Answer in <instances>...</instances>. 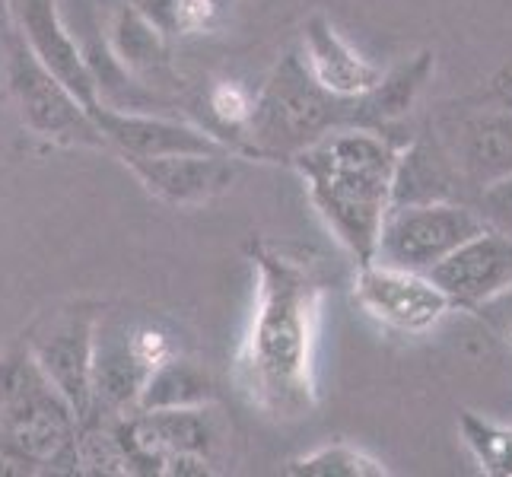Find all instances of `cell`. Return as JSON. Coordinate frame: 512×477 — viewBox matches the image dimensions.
<instances>
[{
    "label": "cell",
    "mask_w": 512,
    "mask_h": 477,
    "mask_svg": "<svg viewBox=\"0 0 512 477\" xmlns=\"http://www.w3.org/2000/svg\"><path fill=\"white\" fill-rule=\"evenodd\" d=\"M80 417L29 350L0 363V474L77 471Z\"/></svg>",
    "instance_id": "obj_3"
},
{
    "label": "cell",
    "mask_w": 512,
    "mask_h": 477,
    "mask_svg": "<svg viewBox=\"0 0 512 477\" xmlns=\"http://www.w3.org/2000/svg\"><path fill=\"white\" fill-rule=\"evenodd\" d=\"M99 312L90 306H74L48 315L26 344L29 357L42 376L58 388L74 408L80 423L93 408V338Z\"/></svg>",
    "instance_id": "obj_8"
},
{
    "label": "cell",
    "mask_w": 512,
    "mask_h": 477,
    "mask_svg": "<svg viewBox=\"0 0 512 477\" xmlns=\"http://www.w3.org/2000/svg\"><path fill=\"white\" fill-rule=\"evenodd\" d=\"M319 318V284L306 264L287 255H258V303L252 318L245 373L255 401L274 417H299L312 408V341Z\"/></svg>",
    "instance_id": "obj_1"
},
{
    "label": "cell",
    "mask_w": 512,
    "mask_h": 477,
    "mask_svg": "<svg viewBox=\"0 0 512 477\" xmlns=\"http://www.w3.org/2000/svg\"><path fill=\"white\" fill-rule=\"evenodd\" d=\"M430 74V55H420L417 61L404 64L398 74H392L388 80H379L373 93L366 96H376V105H382V115H395V112H408V105L414 102V96L420 93L423 80Z\"/></svg>",
    "instance_id": "obj_20"
},
{
    "label": "cell",
    "mask_w": 512,
    "mask_h": 477,
    "mask_svg": "<svg viewBox=\"0 0 512 477\" xmlns=\"http://www.w3.org/2000/svg\"><path fill=\"white\" fill-rule=\"evenodd\" d=\"M13 13L23 26L26 48L48 67L70 93H74L86 109H93L96 99V77L90 64L80 58L77 42L70 39L61 16L55 10V0H13Z\"/></svg>",
    "instance_id": "obj_13"
},
{
    "label": "cell",
    "mask_w": 512,
    "mask_h": 477,
    "mask_svg": "<svg viewBox=\"0 0 512 477\" xmlns=\"http://www.w3.org/2000/svg\"><path fill=\"white\" fill-rule=\"evenodd\" d=\"M452 309H481L512 293V236L484 226L427 271Z\"/></svg>",
    "instance_id": "obj_11"
},
{
    "label": "cell",
    "mask_w": 512,
    "mask_h": 477,
    "mask_svg": "<svg viewBox=\"0 0 512 477\" xmlns=\"http://www.w3.org/2000/svg\"><path fill=\"white\" fill-rule=\"evenodd\" d=\"M309 77L322 86L325 93L334 99H357L376 90V83L382 80L379 70L360 58L331 23H325L322 16L306 26V58H303Z\"/></svg>",
    "instance_id": "obj_15"
},
{
    "label": "cell",
    "mask_w": 512,
    "mask_h": 477,
    "mask_svg": "<svg viewBox=\"0 0 512 477\" xmlns=\"http://www.w3.org/2000/svg\"><path fill=\"white\" fill-rule=\"evenodd\" d=\"M357 303L401 334H427L452 312V303L427 274L392 268L382 261L360 264L357 274Z\"/></svg>",
    "instance_id": "obj_10"
},
{
    "label": "cell",
    "mask_w": 512,
    "mask_h": 477,
    "mask_svg": "<svg viewBox=\"0 0 512 477\" xmlns=\"http://www.w3.org/2000/svg\"><path fill=\"white\" fill-rule=\"evenodd\" d=\"M172 357L163 331L134 322H96L93 338V408L109 414H128L137 408L150 373Z\"/></svg>",
    "instance_id": "obj_6"
},
{
    "label": "cell",
    "mask_w": 512,
    "mask_h": 477,
    "mask_svg": "<svg viewBox=\"0 0 512 477\" xmlns=\"http://www.w3.org/2000/svg\"><path fill=\"white\" fill-rule=\"evenodd\" d=\"M296 169L338 242L360 264L373 261L395 201L398 150L376 131H325L296 150Z\"/></svg>",
    "instance_id": "obj_2"
},
{
    "label": "cell",
    "mask_w": 512,
    "mask_h": 477,
    "mask_svg": "<svg viewBox=\"0 0 512 477\" xmlns=\"http://www.w3.org/2000/svg\"><path fill=\"white\" fill-rule=\"evenodd\" d=\"M210 398H214V382H210L204 369L194 366L191 360L169 357L150 373L134 411L194 408V404H210Z\"/></svg>",
    "instance_id": "obj_17"
},
{
    "label": "cell",
    "mask_w": 512,
    "mask_h": 477,
    "mask_svg": "<svg viewBox=\"0 0 512 477\" xmlns=\"http://www.w3.org/2000/svg\"><path fill=\"white\" fill-rule=\"evenodd\" d=\"M484 226L487 223L478 210H471L465 204L443 201V198L401 201L388 207L373 261L427 274L465 239L481 233Z\"/></svg>",
    "instance_id": "obj_5"
},
{
    "label": "cell",
    "mask_w": 512,
    "mask_h": 477,
    "mask_svg": "<svg viewBox=\"0 0 512 477\" xmlns=\"http://www.w3.org/2000/svg\"><path fill=\"white\" fill-rule=\"evenodd\" d=\"M10 93L20 105L23 125L58 144H105L86 105L23 45L10 51Z\"/></svg>",
    "instance_id": "obj_7"
},
{
    "label": "cell",
    "mask_w": 512,
    "mask_h": 477,
    "mask_svg": "<svg viewBox=\"0 0 512 477\" xmlns=\"http://www.w3.org/2000/svg\"><path fill=\"white\" fill-rule=\"evenodd\" d=\"M462 433L487 474L512 477V427H493L474 414H462Z\"/></svg>",
    "instance_id": "obj_19"
},
{
    "label": "cell",
    "mask_w": 512,
    "mask_h": 477,
    "mask_svg": "<svg viewBox=\"0 0 512 477\" xmlns=\"http://www.w3.org/2000/svg\"><path fill=\"white\" fill-rule=\"evenodd\" d=\"M86 112H90L93 125L99 128L105 144L118 147V153L125 159H153V156H169V153H226V147L217 137H210L198 128L179 125V121L115 112V109H105L99 102Z\"/></svg>",
    "instance_id": "obj_12"
},
{
    "label": "cell",
    "mask_w": 512,
    "mask_h": 477,
    "mask_svg": "<svg viewBox=\"0 0 512 477\" xmlns=\"http://www.w3.org/2000/svg\"><path fill=\"white\" fill-rule=\"evenodd\" d=\"M128 468L147 465L156 474H210L220 449V423L207 404L194 408L131 411L115 430Z\"/></svg>",
    "instance_id": "obj_4"
},
{
    "label": "cell",
    "mask_w": 512,
    "mask_h": 477,
    "mask_svg": "<svg viewBox=\"0 0 512 477\" xmlns=\"http://www.w3.org/2000/svg\"><path fill=\"white\" fill-rule=\"evenodd\" d=\"M334 102L338 99L309 77L303 58H287L252 109V125L264 140L306 147L331 128L338 115Z\"/></svg>",
    "instance_id": "obj_9"
},
{
    "label": "cell",
    "mask_w": 512,
    "mask_h": 477,
    "mask_svg": "<svg viewBox=\"0 0 512 477\" xmlns=\"http://www.w3.org/2000/svg\"><path fill=\"white\" fill-rule=\"evenodd\" d=\"M462 163L474 182L490 188L512 175V118L481 115L462 128Z\"/></svg>",
    "instance_id": "obj_16"
},
{
    "label": "cell",
    "mask_w": 512,
    "mask_h": 477,
    "mask_svg": "<svg viewBox=\"0 0 512 477\" xmlns=\"http://www.w3.org/2000/svg\"><path fill=\"white\" fill-rule=\"evenodd\" d=\"M290 474H312V477H379L388 474L373 455L353 449L347 443H331L315 449L290 465Z\"/></svg>",
    "instance_id": "obj_18"
},
{
    "label": "cell",
    "mask_w": 512,
    "mask_h": 477,
    "mask_svg": "<svg viewBox=\"0 0 512 477\" xmlns=\"http://www.w3.org/2000/svg\"><path fill=\"white\" fill-rule=\"evenodd\" d=\"M153 194L172 204H198L226 191L236 169L226 153H169L153 159H125Z\"/></svg>",
    "instance_id": "obj_14"
}]
</instances>
